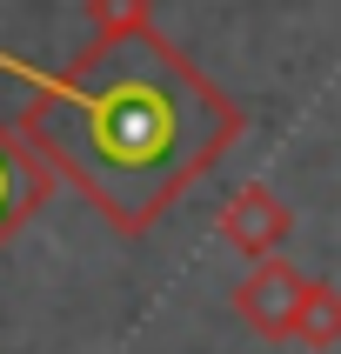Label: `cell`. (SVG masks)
Wrapping results in <instances>:
<instances>
[{
	"mask_svg": "<svg viewBox=\"0 0 341 354\" xmlns=\"http://www.w3.org/2000/svg\"><path fill=\"white\" fill-rule=\"evenodd\" d=\"M221 234L234 241L241 254H268V248H275L281 234H288V207H281L275 194H268V187H248V194L234 201V207H228V214H221Z\"/></svg>",
	"mask_w": 341,
	"mask_h": 354,
	"instance_id": "277c9868",
	"label": "cell"
},
{
	"mask_svg": "<svg viewBox=\"0 0 341 354\" xmlns=\"http://www.w3.org/2000/svg\"><path fill=\"white\" fill-rule=\"evenodd\" d=\"M301 295H308V274H295V268L268 261V268H261V274L241 288V315L255 321L261 335H288V328H295Z\"/></svg>",
	"mask_w": 341,
	"mask_h": 354,
	"instance_id": "7a4b0ae2",
	"label": "cell"
},
{
	"mask_svg": "<svg viewBox=\"0 0 341 354\" xmlns=\"http://www.w3.org/2000/svg\"><path fill=\"white\" fill-rule=\"evenodd\" d=\"M288 341H301V348H335V341H341V295L328 288V281H308Z\"/></svg>",
	"mask_w": 341,
	"mask_h": 354,
	"instance_id": "5b68a950",
	"label": "cell"
},
{
	"mask_svg": "<svg viewBox=\"0 0 341 354\" xmlns=\"http://www.w3.org/2000/svg\"><path fill=\"white\" fill-rule=\"evenodd\" d=\"M40 194H47L40 160L20 147V134H7V127H0V241H7L20 221L40 207Z\"/></svg>",
	"mask_w": 341,
	"mask_h": 354,
	"instance_id": "3957f363",
	"label": "cell"
},
{
	"mask_svg": "<svg viewBox=\"0 0 341 354\" xmlns=\"http://www.w3.org/2000/svg\"><path fill=\"white\" fill-rule=\"evenodd\" d=\"M0 67L34 87L27 134L120 234H140L241 127L234 107L147 20H114L67 74L20 67L14 54H0Z\"/></svg>",
	"mask_w": 341,
	"mask_h": 354,
	"instance_id": "6da1fadb",
	"label": "cell"
}]
</instances>
